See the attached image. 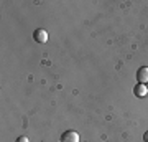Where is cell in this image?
Returning a JSON list of instances; mask_svg holds the SVG:
<instances>
[{"instance_id": "1", "label": "cell", "mask_w": 148, "mask_h": 142, "mask_svg": "<svg viewBox=\"0 0 148 142\" xmlns=\"http://www.w3.org/2000/svg\"><path fill=\"white\" fill-rule=\"evenodd\" d=\"M61 142H79V134L76 131H64L61 136Z\"/></svg>"}, {"instance_id": "2", "label": "cell", "mask_w": 148, "mask_h": 142, "mask_svg": "<svg viewBox=\"0 0 148 142\" xmlns=\"http://www.w3.org/2000/svg\"><path fill=\"white\" fill-rule=\"evenodd\" d=\"M33 38H35V42L36 43H46L48 42V33L46 30H43V28H38L33 32Z\"/></svg>"}, {"instance_id": "3", "label": "cell", "mask_w": 148, "mask_h": 142, "mask_svg": "<svg viewBox=\"0 0 148 142\" xmlns=\"http://www.w3.org/2000/svg\"><path fill=\"white\" fill-rule=\"evenodd\" d=\"M137 81L142 84H147L148 83V66H142L138 68L137 71Z\"/></svg>"}, {"instance_id": "4", "label": "cell", "mask_w": 148, "mask_h": 142, "mask_svg": "<svg viewBox=\"0 0 148 142\" xmlns=\"http://www.w3.org/2000/svg\"><path fill=\"white\" fill-rule=\"evenodd\" d=\"M133 94L137 96V98H145V96L148 94L147 84H142V83L135 84V88H133Z\"/></svg>"}, {"instance_id": "5", "label": "cell", "mask_w": 148, "mask_h": 142, "mask_svg": "<svg viewBox=\"0 0 148 142\" xmlns=\"http://www.w3.org/2000/svg\"><path fill=\"white\" fill-rule=\"evenodd\" d=\"M15 142H30V141H28V137L20 136V137H16V141H15Z\"/></svg>"}, {"instance_id": "6", "label": "cell", "mask_w": 148, "mask_h": 142, "mask_svg": "<svg viewBox=\"0 0 148 142\" xmlns=\"http://www.w3.org/2000/svg\"><path fill=\"white\" fill-rule=\"evenodd\" d=\"M143 142H148V131L143 134Z\"/></svg>"}, {"instance_id": "7", "label": "cell", "mask_w": 148, "mask_h": 142, "mask_svg": "<svg viewBox=\"0 0 148 142\" xmlns=\"http://www.w3.org/2000/svg\"><path fill=\"white\" fill-rule=\"evenodd\" d=\"M147 88H148V83H147Z\"/></svg>"}]
</instances>
